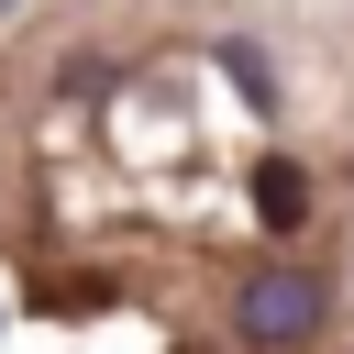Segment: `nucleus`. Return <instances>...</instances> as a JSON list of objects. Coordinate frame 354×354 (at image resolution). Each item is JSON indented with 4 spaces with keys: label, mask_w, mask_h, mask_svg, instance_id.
Masks as SVG:
<instances>
[{
    "label": "nucleus",
    "mask_w": 354,
    "mask_h": 354,
    "mask_svg": "<svg viewBox=\"0 0 354 354\" xmlns=\"http://www.w3.org/2000/svg\"><path fill=\"white\" fill-rule=\"evenodd\" d=\"M321 310H332V288H321L310 266H266V277L232 288V332H243L254 354H299V343L321 332Z\"/></svg>",
    "instance_id": "nucleus-1"
},
{
    "label": "nucleus",
    "mask_w": 354,
    "mask_h": 354,
    "mask_svg": "<svg viewBox=\"0 0 354 354\" xmlns=\"http://www.w3.org/2000/svg\"><path fill=\"white\" fill-rule=\"evenodd\" d=\"M254 221H266V232H299V221H310V177L266 155V166H254Z\"/></svg>",
    "instance_id": "nucleus-2"
}]
</instances>
